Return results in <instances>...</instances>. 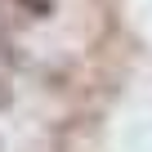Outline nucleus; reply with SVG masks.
<instances>
[{
    "instance_id": "nucleus-1",
    "label": "nucleus",
    "mask_w": 152,
    "mask_h": 152,
    "mask_svg": "<svg viewBox=\"0 0 152 152\" xmlns=\"http://www.w3.org/2000/svg\"><path fill=\"white\" fill-rule=\"evenodd\" d=\"M9 103H14V90H9V76H5V72H0V112H5Z\"/></svg>"
}]
</instances>
